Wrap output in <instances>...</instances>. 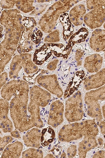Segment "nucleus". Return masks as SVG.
I'll return each mask as SVG.
<instances>
[{"mask_svg":"<svg viewBox=\"0 0 105 158\" xmlns=\"http://www.w3.org/2000/svg\"><path fill=\"white\" fill-rule=\"evenodd\" d=\"M99 133L95 120L87 119L65 125L59 132L58 138L60 142H70L89 135L97 136Z\"/></svg>","mask_w":105,"mask_h":158,"instance_id":"f257e3e1","label":"nucleus"},{"mask_svg":"<svg viewBox=\"0 0 105 158\" xmlns=\"http://www.w3.org/2000/svg\"><path fill=\"white\" fill-rule=\"evenodd\" d=\"M28 102L12 98L10 102V115L15 128L20 132L29 131L35 127L27 110Z\"/></svg>","mask_w":105,"mask_h":158,"instance_id":"f03ea898","label":"nucleus"},{"mask_svg":"<svg viewBox=\"0 0 105 158\" xmlns=\"http://www.w3.org/2000/svg\"><path fill=\"white\" fill-rule=\"evenodd\" d=\"M105 100V85L87 92L84 96V102L87 107L88 115L98 123L103 118L99 102Z\"/></svg>","mask_w":105,"mask_h":158,"instance_id":"7ed1b4c3","label":"nucleus"},{"mask_svg":"<svg viewBox=\"0 0 105 158\" xmlns=\"http://www.w3.org/2000/svg\"><path fill=\"white\" fill-rule=\"evenodd\" d=\"M86 6L91 10L84 16V23L91 29L101 27L105 22V1H87Z\"/></svg>","mask_w":105,"mask_h":158,"instance_id":"20e7f679","label":"nucleus"},{"mask_svg":"<svg viewBox=\"0 0 105 158\" xmlns=\"http://www.w3.org/2000/svg\"><path fill=\"white\" fill-rule=\"evenodd\" d=\"M30 89L25 81L13 80L6 83L1 89L2 98L9 102L14 98L21 99L29 98Z\"/></svg>","mask_w":105,"mask_h":158,"instance_id":"39448f33","label":"nucleus"},{"mask_svg":"<svg viewBox=\"0 0 105 158\" xmlns=\"http://www.w3.org/2000/svg\"><path fill=\"white\" fill-rule=\"evenodd\" d=\"M84 114L83 103L81 91H78L66 100L65 116L70 123L78 122L83 119Z\"/></svg>","mask_w":105,"mask_h":158,"instance_id":"423d86ee","label":"nucleus"},{"mask_svg":"<svg viewBox=\"0 0 105 158\" xmlns=\"http://www.w3.org/2000/svg\"><path fill=\"white\" fill-rule=\"evenodd\" d=\"M37 81L39 85L58 98H60L63 96V90L55 75L40 76L37 79Z\"/></svg>","mask_w":105,"mask_h":158,"instance_id":"0eeeda50","label":"nucleus"},{"mask_svg":"<svg viewBox=\"0 0 105 158\" xmlns=\"http://www.w3.org/2000/svg\"><path fill=\"white\" fill-rule=\"evenodd\" d=\"M64 106L62 102L57 100L51 104L49 114L48 124L53 128H57L64 121Z\"/></svg>","mask_w":105,"mask_h":158,"instance_id":"6e6552de","label":"nucleus"},{"mask_svg":"<svg viewBox=\"0 0 105 158\" xmlns=\"http://www.w3.org/2000/svg\"><path fill=\"white\" fill-rule=\"evenodd\" d=\"M30 103L41 107L46 106L51 99L50 93L37 85L30 88L29 91Z\"/></svg>","mask_w":105,"mask_h":158,"instance_id":"1a4fd4ad","label":"nucleus"},{"mask_svg":"<svg viewBox=\"0 0 105 158\" xmlns=\"http://www.w3.org/2000/svg\"><path fill=\"white\" fill-rule=\"evenodd\" d=\"M0 101V128L5 133L11 132L14 129V124L8 117L10 103L3 98Z\"/></svg>","mask_w":105,"mask_h":158,"instance_id":"9d476101","label":"nucleus"},{"mask_svg":"<svg viewBox=\"0 0 105 158\" xmlns=\"http://www.w3.org/2000/svg\"><path fill=\"white\" fill-rule=\"evenodd\" d=\"M105 85V68L94 74L89 76L83 82L84 89L88 91L99 88Z\"/></svg>","mask_w":105,"mask_h":158,"instance_id":"9b49d317","label":"nucleus"},{"mask_svg":"<svg viewBox=\"0 0 105 158\" xmlns=\"http://www.w3.org/2000/svg\"><path fill=\"white\" fill-rule=\"evenodd\" d=\"M96 136L89 135L83 137L78 146L79 156L80 158H86L88 152L98 146Z\"/></svg>","mask_w":105,"mask_h":158,"instance_id":"f8f14e48","label":"nucleus"},{"mask_svg":"<svg viewBox=\"0 0 105 158\" xmlns=\"http://www.w3.org/2000/svg\"><path fill=\"white\" fill-rule=\"evenodd\" d=\"M42 131L40 128L34 127L30 129L22 136L25 145L28 147L39 148L40 145Z\"/></svg>","mask_w":105,"mask_h":158,"instance_id":"ddd939ff","label":"nucleus"},{"mask_svg":"<svg viewBox=\"0 0 105 158\" xmlns=\"http://www.w3.org/2000/svg\"><path fill=\"white\" fill-rule=\"evenodd\" d=\"M91 49L97 52L105 49V30L97 29L92 33L90 39Z\"/></svg>","mask_w":105,"mask_h":158,"instance_id":"4468645a","label":"nucleus"},{"mask_svg":"<svg viewBox=\"0 0 105 158\" xmlns=\"http://www.w3.org/2000/svg\"><path fill=\"white\" fill-rule=\"evenodd\" d=\"M102 64L103 58L98 53H95L86 58L84 60V67L89 73H96L100 70Z\"/></svg>","mask_w":105,"mask_h":158,"instance_id":"2eb2a0df","label":"nucleus"},{"mask_svg":"<svg viewBox=\"0 0 105 158\" xmlns=\"http://www.w3.org/2000/svg\"><path fill=\"white\" fill-rule=\"evenodd\" d=\"M23 149V144L19 141L15 142L6 147L1 155L2 158H19Z\"/></svg>","mask_w":105,"mask_h":158,"instance_id":"dca6fc26","label":"nucleus"},{"mask_svg":"<svg viewBox=\"0 0 105 158\" xmlns=\"http://www.w3.org/2000/svg\"><path fill=\"white\" fill-rule=\"evenodd\" d=\"M86 12V7L83 4L78 5L74 7L70 14L71 22L76 26L82 25Z\"/></svg>","mask_w":105,"mask_h":158,"instance_id":"f3484780","label":"nucleus"},{"mask_svg":"<svg viewBox=\"0 0 105 158\" xmlns=\"http://www.w3.org/2000/svg\"><path fill=\"white\" fill-rule=\"evenodd\" d=\"M55 133L53 127L48 126L42 130L40 139V143L43 147L49 146L54 141Z\"/></svg>","mask_w":105,"mask_h":158,"instance_id":"a211bd4d","label":"nucleus"},{"mask_svg":"<svg viewBox=\"0 0 105 158\" xmlns=\"http://www.w3.org/2000/svg\"><path fill=\"white\" fill-rule=\"evenodd\" d=\"M21 63V59H20L19 56H16L14 58L11 65V71L10 72V78L15 79L17 77L18 73L22 69V67L20 65Z\"/></svg>","mask_w":105,"mask_h":158,"instance_id":"6ab92c4d","label":"nucleus"},{"mask_svg":"<svg viewBox=\"0 0 105 158\" xmlns=\"http://www.w3.org/2000/svg\"><path fill=\"white\" fill-rule=\"evenodd\" d=\"M22 158H38L43 157V152L42 150L38 148H31L22 152Z\"/></svg>","mask_w":105,"mask_h":158,"instance_id":"aec40b11","label":"nucleus"},{"mask_svg":"<svg viewBox=\"0 0 105 158\" xmlns=\"http://www.w3.org/2000/svg\"><path fill=\"white\" fill-rule=\"evenodd\" d=\"M13 137L11 136L7 135L1 137L0 139V151L1 155L6 147L13 141Z\"/></svg>","mask_w":105,"mask_h":158,"instance_id":"412c9836","label":"nucleus"},{"mask_svg":"<svg viewBox=\"0 0 105 158\" xmlns=\"http://www.w3.org/2000/svg\"><path fill=\"white\" fill-rule=\"evenodd\" d=\"M101 110L103 118L102 120L99 122L98 126L100 129L101 133L105 135V104L102 106Z\"/></svg>","mask_w":105,"mask_h":158,"instance_id":"4be33fe9","label":"nucleus"},{"mask_svg":"<svg viewBox=\"0 0 105 158\" xmlns=\"http://www.w3.org/2000/svg\"><path fill=\"white\" fill-rule=\"evenodd\" d=\"M77 147L76 145H71L67 149V156L68 158H73L77 154Z\"/></svg>","mask_w":105,"mask_h":158,"instance_id":"5701e85b","label":"nucleus"},{"mask_svg":"<svg viewBox=\"0 0 105 158\" xmlns=\"http://www.w3.org/2000/svg\"><path fill=\"white\" fill-rule=\"evenodd\" d=\"M84 52L83 51L81 50H78L76 51L75 58L78 66L82 65V59L84 54Z\"/></svg>","mask_w":105,"mask_h":158,"instance_id":"b1692460","label":"nucleus"},{"mask_svg":"<svg viewBox=\"0 0 105 158\" xmlns=\"http://www.w3.org/2000/svg\"><path fill=\"white\" fill-rule=\"evenodd\" d=\"M8 80L7 74L6 73L2 74L1 75V89L6 83V81Z\"/></svg>","mask_w":105,"mask_h":158,"instance_id":"393cba45","label":"nucleus"},{"mask_svg":"<svg viewBox=\"0 0 105 158\" xmlns=\"http://www.w3.org/2000/svg\"><path fill=\"white\" fill-rule=\"evenodd\" d=\"M93 158H105V150H101L97 152L93 155Z\"/></svg>","mask_w":105,"mask_h":158,"instance_id":"a878e982","label":"nucleus"},{"mask_svg":"<svg viewBox=\"0 0 105 158\" xmlns=\"http://www.w3.org/2000/svg\"><path fill=\"white\" fill-rule=\"evenodd\" d=\"M58 62V60H55L50 63L48 65L47 68L49 70H53L56 69L57 68V63Z\"/></svg>","mask_w":105,"mask_h":158,"instance_id":"bb28decb","label":"nucleus"},{"mask_svg":"<svg viewBox=\"0 0 105 158\" xmlns=\"http://www.w3.org/2000/svg\"><path fill=\"white\" fill-rule=\"evenodd\" d=\"M18 130L16 129L15 130H13V131L10 132L11 133V136L14 137V138L19 139L21 138L20 134Z\"/></svg>","mask_w":105,"mask_h":158,"instance_id":"cd10ccee","label":"nucleus"},{"mask_svg":"<svg viewBox=\"0 0 105 158\" xmlns=\"http://www.w3.org/2000/svg\"><path fill=\"white\" fill-rule=\"evenodd\" d=\"M97 142H98V144L99 146H102L103 144V139L101 138H99L97 140Z\"/></svg>","mask_w":105,"mask_h":158,"instance_id":"c85d7f7f","label":"nucleus"},{"mask_svg":"<svg viewBox=\"0 0 105 158\" xmlns=\"http://www.w3.org/2000/svg\"><path fill=\"white\" fill-rule=\"evenodd\" d=\"M44 158H55V156H54V155L52 154H49L46 155Z\"/></svg>","mask_w":105,"mask_h":158,"instance_id":"c756f323","label":"nucleus"},{"mask_svg":"<svg viewBox=\"0 0 105 158\" xmlns=\"http://www.w3.org/2000/svg\"><path fill=\"white\" fill-rule=\"evenodd\" d=\"M66 157V154L64 152H63V153L61 154L60 157L61 158H65Z\"/></svg>","mask_w":105,"mask_h":158,"instance_id":"7c9ffc66","label":"nucleus"},{"mask_svg":"<svg viewBox=\"0 0 105 158\" xmlns=\"http://www.w3.org/2000/svg\"><path fill=\"white\" fill-rule=\"evenodd\" d=\"M103 27L105 29V22L104 23V25H103Z\"/></svg>","mask_w":105,"mask_h":158,"instance_id":"2f4dec72","label":"nucleus"},{"mask_svg":"<svg viewBox=\"0 0 105 158\" xmlns=\"http://www.w3.org/2000/svg\"><path fill=\"white\" fill-rule=\"evenodd\" d=\"M104 149H105V142L104 143Z\"/></svg>","mask_w":105,"mask_h":158,"instance_id":"473e14b6","label":"nucleus"},{"mask_svg":"<svg viewBox=\"0 0 105 158\" xmlns=\"http://www.w3.org/2000/svg\"><path fill=\"white\" fill-rule=\"evenodd\" d=\"M104 57H105V52H104Z\"/></svg>","mask_w":105,"mask_h":158,"instance_id":"72a5a7b5","label":"nucleus"},{"mask_svg":"<svg viewBox=\"0 0 105 158\" xmlns=\"http://www.w3.org/2000/svg\"><path fill=\"white\" fill-rule=\"evenodd\" d=\"M10 29H9V31H10Z\"/></svg>","mask_w":105,"mask_h":158,"instance_id":"f704fd0d","label":"nucleus"}]
</instances>
